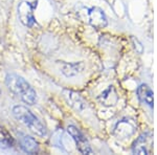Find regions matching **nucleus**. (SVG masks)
Here are the masks:
<instances>
[{
  "instance_id": "f257e3e1",
  "label": "nucleus",
  "mask_w": 157,
  "mask_h": 155,
  "mask_svg": "<svg viewBox=\"0 0 157 155\" xmlns=\"http://www.w3.org/2000/svg\"><path fill=\"white\" fill-rule=\"evenodd\" d=\"M6 84L11 92L27 105H34L37 102V93L25 79L15 73H10L6 78Z\"/></svg>"
},
{
  "instance_id": "f03ea898",
  "label": "nucleus",
  "mask_w": 157,
  "mask_h": 155,
  "mask_svg": "<svg viewBox=\"0 0 157 155\" xmlns=\"http://www.w3.org/2000/svg\"><path fill=\"white\" fill-rule=\"evenodd\" d=\"M13 114L20 123L25 125L32 132L39 136H46L47 129L44 124L29 109L24 106H15L13 108Z\"/></svg>"
},
{
  "instance_id": "7ed1b4c3",
  "label": "nucleus",
  "mask_w": 157,
  "mask_h": 155,
  "mask_svg": "<svg viewBox=\"0 0 157 155\" xmlns=\"http://www.w3.org/2000/svg\"><path fill=\"white\" fill-rule=\"evenodd\" d=\"M37 9V1H22L18 6V17L22 24L25 26H33L35 24L34 11Z\"/></svg>"
},
{
  "instance_id": "20e7f679",
  "label": "nucleus",
  "mask_w": 157,
  "mask_h": 155,
  "mask_svg": "<svg viewBox=\"0 0 157 155\" xmlns=\"http://www.w3.org/2000/svg\"><path fill=\"white\" fill-rule=\"evenodd\" d=\"M68 133L70 134V136L72 137V139L75 141V145H77V148L81 153L83 154H91L92 153V150L90 148V145L88 143L87 138L84 136V134L82 133L75 126H68L67 128Z\"/></svg>"
},
{
  "instance_id": "39448f33",
  "label": "nucleus",
  "mask_w": 157,
  "mask_h": 155,
  "mask_svg": "<svg viewBox=\"0 0 157 155\" xmlns=\"http://www.w3.org/2000/svg\"><path fill=\"white\" fill-rule=\"evenodd\" d=\"M153 146V135L150 132L143 134L134 143L133 152L135 154H150Z\"/></svg>"
},
{
  "instance_id": "423d86ee",
  "label": "nucleus",
  "mask_w": 157,
  "mask_h": 155,
  "mask_svg": "<svg viewBox=\"0 0 157 155\" xmlns=\"http://www.w3.org/2000/svg\"><path fill=\"white\" fill-rule=\"evenodd\" d=\"M88 21L94 29H104L107 25V17L100 7H91L88 10Z\"/></svg>"
},
{
  "instance_id": "0eeeda50",
  "label": "nucleus",
  "mask_w": 157,
  "mask_h": 155,
  "mask_svg": "<svg viewBox=\"0 0 157 155\" xmlns=\"http://www.w3.org/2000/svg\"><path fill=\"white\" fill-rule=\"evenodd\" d=\"M135 131V126L131 121L129 119H123L120 123H117L115 129H114V134L117 138H126V137L131 136Z\"/></svg>"
},
{
  "instance_id": "6e6552de",
  "label": "nucleus",
  "mask_w": 157,
  "mask_h": 155,
  "mask_svg": "<svg viewBox=\"0 0 157 155\" xmlns=\"http://www.w3.org/2000/svg\"><path fill=\"white\" fill-rule=\"evenodd\" d=\"M98 100L102 103V105L110 107V106H114L118 101V95L116 93L115 89L113 86H109L108 89H106L102 95H100Z\"/></svg>"
},
{
  "instance_id": "1a4fd4ad",
  "label": "nucleus",
  "mask_w": 157,
  "mask_h": 155,
  "mask_svg": "<svg viewBox=\"0 0 157 155\" xmlns=\"http://www.w3.org/2000/svg\"><path fill=\"white\" fill-rule=\"evenodd\" d=\"M84 69V63L83 62H75V63H62L61 66V72L66 77H75L83 72Z\"/></svg>"
},
{
  "instance_id": "9d476101",
  "label": "nucleus",
  "mask_w": 157,
  "mask_h": 155,
  "mask_svg": "<svg viewBox=\"0 0 157 155\" xmlns=\"http://www.w3.org/2000/svg\"><path fill=\"white\" fill-rule=\"evenodd\" d=\"M137 95L143 103L149 105L150 107H153V91L148 85L141 84L137 88Z\"/></svg>"
},
{
  "instance_id": "9b49d317",
  "label": "nucleus",
  "mask_w": 157,
  "mask_h": 155,
  "mask_svg": "<svg viewBox=\"0 0 157 155\" xmlns=\"http://www.w3.org/2000/svg\"><path fill=\"white\" fill-rule=\"evenodd\" d=\"M21 148L24 152L30 154H35L38 152V143L36 139L30 136H23L20 141Z\"/></svg>"
},
{
  "instance_id": "f8f14e48",
  "label": "nucleus",
  "mask_w": 157,
  "mask_h": 155,
  "mask_svg": "<svg viewBox=\"0 0 157 155\" xmlns=\"http://www.w3.org/2000/svg\"><path fill=\"white\" fill-rule=\"evenodd\" d=\"M14 146V138L3 127L0 126V148L7 149Z\"/></svg>"
},
{
  "instance_id": "ddd939ff",
  "label": "nucleus",
  "mask_w": 157,
  "mask_h": 155,
  "mask_svg": "<svg viewBox=\"0 0 157 155\" xmlns=\"http://www.w3.org/2000/svg\"><path fill=\"white\" fill-rule=\"evenodd\" d=\"M68 98L70 105H72L77 110H83L86 107V103L84 102L82 98L77 93L72 92V91H68V95H66Z\"/></svg>"
},
{
  "instance_id": "4468645a",
  "label": "nucleus",
  "mask_w": 157,
  "mask_h": 155,
  "mask_svg": "<svg viewBox=\"0 0 157 155\" xmlns=\"http://www.w3.org/2000/svg\"><path fill=\"white\" fill-rule=\"evenodd\" d=\"M0 93H1V88H0Z\"/></svg>"
}]
</instances>
